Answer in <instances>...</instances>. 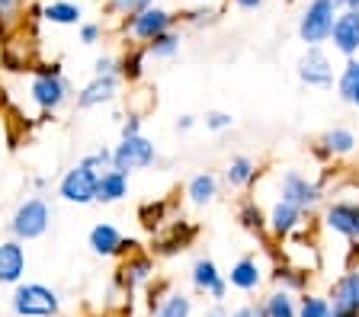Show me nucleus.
Returning <instances> with one entry per match:
<instances>
[{
  "instance_id": "23",
  "label": "nucleus",
  "mask_w": 359,
  "mask_h": 317,
  "mask_svg": "<svg viewBox=\"0 0 359 317\" xmlns=\"http://www.w3.org/2000/svg\"><path fill=\"white\" fill-rule=\"evenodd\" d=\"M334 87H337V97L344 99V103H350L359 113V58L344 61V68H340V74H337Z\"/></svg>"
},
{
  "instance_id": "10",
  "label": "nucleus",
  "mask_w": 359,
  "mask_h": 317,
  "mask_svg": "<svg viewBox=\"0 0 359 317\" xmlns=\"http://www.w3.org/2000/svg\"><path fill=\"white\" fill-rule=\"evenodd\" d=\"M279 199L299 205V209L308 215V211H314L324 202V183L308 180V176L299 174V170H285V174L279 176Z\"/></svg>"
},
{
  "instance_id": "48",
  "label": "nucleus",
  "mask_w": 359,
  "mask_h": 317,
  "mask_svg": "<svg viewBox=\"0 0 359 317\" xmlns=\"http://www.w3.org/2000/svg\"><path fill=\"white\" fill-rule=\"evenodd\" d=\"M330 3H337V7H344V0H330Z\"/></svg>"
},
{
  "instance_id": "31",
  "label": "nucleus",
  "mask_w": 359,
  "mask_h": 317,
  "mask_svg": "<svg viewBox=\"0 0 359 317\" xmlns=\"http://www.w3.org/2000/svg\"><path fill=\"white\" fill-rule=\"evenodd\" d=\"M151 317H193V298L187 292H167L164 302L151 311Z\"/></svg>"
},
{
  "instance_id": "25",
  "label": "nucleus",
  "mask_w": 359,
  "mask_h": 317,
  "mask_svg": "<svg viewBox=\"0 0 359 317\" xmlns=\"http://www.w3.org/2000/svg\"><path fill=\"white\" fill-rule=\"evenodd\" d=\"M187 199H189V205H196V209H202V205H212L218 199V176L209 174V170H205V174L189 176Z\"/></svg>"
},
{
  "instance_id": "44",
  "label": "nucleus",
  "mask_w": 359,
  "mask_h": 317,
  "mask_svg": "<svg viewBox=\"0 0 359 317\" xmlns=\"http://www.w3.org/2000/svg\"><path fill=\"white\" fill-rule=\"evenodd\" d=\"M202 317H228V311H224V302H212V308L202 311Z\"/></svg>"
},
{
  "instance_id": "20",
  "label": "nucleus",
  "mask_w": 359,
  "mask_h": 317,
  "mask_svg": "<svg viewBox=\"0 0 359 317\" xmlns=\"http://www.w3.org/2000/svg\"><path fill=\"white\" fill-rule=\"evenodd\" d=\"M42 23L48 26H81L83 7L74 0H45L42 3Z\"/></svg>"
},
{
  "instance_id": "29",
  "label": "nucleus",
  "mask_w": 359,
  "mask_h": 317,
  "mask_svg": "<svg viewBox=\"0 0 359 317\" xmlns=\"http://www.w3.org/2000/svg\"><path fill=\"white\" fill-rule=\"evenodd\" d=\"M180 45H183V36H180V29L173 26V29L161 32L157 38H151L148 45H144V52L154 61H173L180 55Z\"/></svg>"
},
{
  "instance_id": "4",
  "label": "nucleus",
  "mask_w": 359,
  "mask_h": 317,
  "mask_svg": "<svg viewBox=\"0 0 359 317\" xmlns=\"http://www.w3.org/2000/svg\"><path fill=\"white\" fill-rule=\"evenodd\" d=\"M10 311L13 317H58L61 295L45 282H16L10 295Z\"/></svg>"
},
{
  "instance_id": "36",
  "label": "nucleus",
  "mask_w": 359,
  "mask_h": 317,
  "mask_svg": "<svg viewBox=\"0 0 359 317\" xmlns=\"http://www.w3.org/2000/svg\"><path fill=\"white\" fill-rule=\"evenodd\" d=\"M180 20H183L187 26H193V29H209V26H215L218 20H222V10H215V7H196V10L180 13Z\"/></svg>"
},
{
  "instance_id": "46",
  "label": "nucleus",
  "mask_w": 359,
  "mask_h": 317,
  "mask_svg": "<svg viewBox=\"0 0 359 317\" xmlns=\"http://www.w3.org/2000/svg\"><path fill=\"white\" fill-rule=\"evenodd\" d=\"M32 189H36V192H45V189H48V180H45V176H36V180H32Z\"/></svg>"
},
{
  "instance_id": "5",
  "label": "nucleus",
  "mask_w": 359,
  "mask_h": 317,
  "mask_svg": "<svg viewBox=\"0 0 359 317\" xmlns=\"http://www.w3.org/2000/svg\"><path fill=\"white\" fill-rule=\"evenodd\" d=\"M180 23V13H173V10L167 7H157V3H151V7L138 10L135 16H126V20H119V29L122 36L132 42V45H148L151 38H157L161 32L173 29V26ZM126 42V45H128Z\"/></svg>"
},
{
  "instance_id": "40",
  "label": "nucleus",
  "mask_w": 359,
  "mask_h": 317,
  "mask_svg": "<svg viewBox=\"0 0 359 317\" xmlns=\"http://www.w3.org/2000/svg\"><path fill=\"white\" fill-rule=\"evenodd\" d=\"M93 74H100V77L116 74L119 77V55H100V58L93 61Z\"/></svg>"
},
{
  "instance_id": "26",
  "label": "nucleus",
  "mask_w": 359,
  "mask_h": 317,
  "mask_svg": "<svg viewBox=\"0 0 359 317\" xmlns=\"http://www.w3.org/2000/svg\"><path fill=\"white\" fill-rule=\"evenodd\" d=\"M144 64H148V52L144 45H128L126 52L119 55V80L122 83H138L144 77Z\"/></svg>"
},
{
  "instance_id": "19",
  "label": "nucleus",
  "mask_w": 359,
  "mask_h": 317,
  "mask_svg": "<svg viewBox=\"0 0 359 317\" xmlns=\"http://www.w3.org/2000/svg\"><path fill=\"white\" fill-rule=\"evenodd\" d=\"M128 196V174L109 167L97 180V205H116Z\"/></svg>"
},
{
  "instance_id": "13",
  "label": "nucleus",
  "mask_w": 359,
  "mask_h": 317,
  "mask_svg": "<svg viewBox=\"0 0 359 317\" xmlns=\"http://www.w3.org/2000/svg\"><path fill=\"white\" fill-rule=\"evenodd\" d=\"M324 227H327L330 234L344 237V241L356 244L359 241V202L353 199H337L324 209Z\"/></svg>"
},
{
  "instance_id": "12",
  "label": "nucleus",
  "mask_w": 359,
  "mask_h": 317,
  "mask_svg": "<svg viewBox=\"0 0 359 317\" xmlns=\"http://www.w3.org/2000/svg\"><path fill=\"white\" fill-rule=\"evenodd\" d=\"M330 317H359V266L340 272L327 292Z\"/></svg>"
},
{
  "instance_id": "9",
  "label": "nucleus",
  "mask_w": 359,
  "mask_h": 317,
  "mask_svg": "<svg viewBox=\"0 0 359 317\" xmlns=\"http://www.w3.org/2000/svg\"><path fill=\"white\" fill-rule=\"evenodd\" d=\"M295 77L311 90H330L337 83V71L330 55L324 52V45H305V55L295 61Z\"/></svg>"
},
{
  "instance_id": "14",
  "label": "nucleus",
  "mask_w": 359,
  "mask_h": 317,
  "mask_svg": "<svg viewBox=\"0 0 359 317\" xmlns=\"http://www.w3.org/2000/svg\"><path fill=\"white\" fill-rule=\"evenodd\" d=\"M119 90H122V80L116 74L109 77H100L93 74L87 83H83L81 90L74 93V106L77 109H100V106H112L116 99H119Z\"/></svg>"
},
{
  "instance_id": "16",
  "label": "nucleus",
  "mask_w": 359,
  "mask_h": 317,
  "mask_svg": "<svg viewBox=\"0 0 359 317\" xmlns=\"http://www.w3.org/2000/svg\"><path fill=\"white\" fill-rule=\"evenodd\" d=\"M330 45L337 55L344 58H359V13L356 10L340 7L334 20V29H330Z\"/></svg>"
},
{
  "instance_id": "17",
  "label": "nucleus",
  "mask_w": 359,
  "mask_h": 317,
  "mask_svg": "<svg viewBox=\"0 0 359 317\" xmlns=\"http://www.w3.org/2000/svg\"><path fill=\"white\" fill-rule=\"evenodd\" d=\"M26 269H29V257H26V244L7 237L0 241V286L13 288L16 282L26 279Z\"/></svg>"
},
{
  "instance_id": "8",
  "label": "nucleus",
  "mask_w": 359,
  "mask_h": 317,
  "mask_svg": "<svg viewBox=\"0 0 359 317\" xmlns=\"http://www.w3.org/2000/svg\"><path fill=\"white\" fill-rule=\"evenodd\" d=\"M157 276V263H154V253H144L142 247L132 250V253H126L119 263V269H116V286H119V292L126 295V298H132L135 292H142L148 282H154Z\"/></svg>"
},
{
  "instance_id": "34",
  "label": "nucleus",
  "mask_w": 359,
  "mask_h": 317,
  "mask_svg": "<svg viewBox=\"0 0 359 317\" xmlns=\"http://www.w3.org/2000/svg\"><path fill=\"white\" fill-rule=\"evenodd\" d=\"M189 241H193V234H180V225L170 227V234L167 237H157L154 241V257H170V253H180V250H187Z\"/></svg>"
},
{
  "instance_id": "27",
  "label": "nucleus",
  "mask_w": 359,
  "mask_h": 317,
  "mask_svg": "<svg viewBox=\"0 0 359 317\" xmlns=\"http://www.w3.org/2000/svg\"><path fill=\"white\" fill-rule=\"evenodd\" d=\"M257 180V164L254 157H247V154H238V157L228 160V167H224V183L231 189H247L254 186Z\"/></svg>"
},
{
  "instance_id": "30",
  "label": "nucleus",
  "mask_w": 359,
  "mask_h": 317,
  "mask_svg": "<svg viewBox=\"0 0 359 317\" xmlns=\"http://www.w3.org/2000/svg\"><path fill=\"white\" fill-rule=\"evenodd\" d=\"M238 221H241V227L244 231H250V234H266V211L257 205V199H250V196H244L238 202Z\"/></svg>"
},
{
  "instance_id": "6",
  "label": "nucleus",
  "mask_w": 359,
  "mask_h": 317,
  "mask_svg": "<svg viewBox=\"0 0 359 317\" xmlns=\"http://www.w3.org/2000/svg\"><path fill=\"white\" fill-rule=\"evenodd\" d=\"M337 10L340 7L330 3V0H308V7L299 16V26H295V32H299V38L305 45H327Z\"/></svg>"
},
{
  "instance_id": "24",
  "label": "nucleus",
  "mask_w": 359,
  "mask_h": 317,
  "mask_svg": "<svg viewBox=\"0 0 359 317\" xmlns=\"http://www.w3.org/2000/svg\"><path fill=\"white\" fill-rule=\"evenodd\" d=\"M222 279H224V272L218 269V263L209 257H199L193 263V269H189V286H193V292H199V295H209Z\"/></svg>"
},
{
  "instance_id": "42",
  "label": "nucleus",
  "mask_w": 359,
  "mask_h": 317,
  "mask_svg": "<svg viewBox=\"0 0 359 317\" xmlns=\"http://www.w3.org/2000/svg\"><path fill=\"white\" fill-rule=\"evenodd\" d=\"M228 317H266V314H263L260 302H247V304H241V308H234Z\"/></svg>"
},
{
  "instance_id": "43",
  "label": "nucleus",
  "mask_w": 359,
  "mask_h": 317,
  "mask_svg": "<svg viewBox=\"0 0 359 317\" xmlns=\"http://www.w3.org/2000/svg\"><path fill=\"white\" fill-rule=\"evenodd\" d=\"M196 129V115H189V113H183L177 119V132H193Z\"/></svg>"
},
{
  "instance_id": "1",
  "label": "nucleus",
  "mask_w": 359,
  "mask_h": 317,
  "mask_svg": "<svg viewBox=\"0 0 359 317\" xmlns=\"http://www.w3.org/2000/svg\"><path fill=\"white\" fill-rule=\"evenodd\" d=\"M109 167H112V148H97L93 154L77 160L74 167H67L55 192L67 205H97V180Z\"/></svg>"
},
{
  "instance_id": "35",
  "label": "nucleus",
  "mask_w": 359,
  "mask_h": 317,
  "mask_svg": "<svg viewBox=\"0 0 359 317\" xmlns=\"http://www.w3.org/2000/svg\"><path fill=\"white\" fill-rule=\"evenodd\" d=\"M138 221H142L144 231H161L167 221V202H144L142 209H138Z\"/></svg>"
},
{
  "instance_id": "41",
  "label": "nucleus",
  "mask_w": 359,
  "mask_h": 317,
  "mask_svg": "<svg viewBox=\"0 0 359 317\" xmlns=\"http://www.w3.org/2000/svg\"><path fill=\"white\" fill-rule=\"evenodd\" d=\"M142 115L138 113H128V115H122V125H119V135L126 138V135H138L142 132Z\"/></svg>"
},
{
  "instance_id": "3",
  "label": "nucleus",
  "mask_w": 359,
  "mask_h": 317,
  "mask_svg": "<svg viewBox=\"0 0 359 317\" xmlns=\"http://www.w3.org/2000/svg\"><path fill=\"white\" fill-rule=\"evenodd\" d=\"M52 218H55V211H52L48 196L36 192V196H26L22 202H16V209L10 211L7 231H10V237H16V241H22V244H29V241H39V237L48 234Z\"/></svg>"
},
{
  "instance_id": "45",
  "label": "nucleus",
  "mask_w": 359,
  "mask_h": 317,
  "mask_svg": "<svg viewBox=\"0 0 359 317\" xmlns=\"http://www.w3.org/2000/svg\"><path fill=\"white\" fill-rule=\"evenodd\" d=\"M231 3L241 10H260L263 7V0H231Z\"/></svg>"
},
{
  "instance_id": "22",
  "label": "nucleus",
  "mask_w": 359,
  "mask_h": 317,
  "mask_svg": "<svg viewBox=\"0 0 359 317\" xmlns=\"http://www.w3.org/2000/svg\"><path fill=\"white\" fill-rule=\"evenodd\" d=\"M260 304H263V314L266 317H299V298H295V292H289V288L273 286V292L263 295Z\"/></svg>"
},
{
  "instance_id": "47",
  "label": "nucleus",
  "mask_w": 359,
  "mask_h": 317,
  "mask_svg": "<svg viewBox=\"0 0 359 317\" xmlns=\"http://www.w3.org/2000/svg\"><path fill=\"white\" fill-rule=\"evenodd\" d=\"M344 7L346 10H356V13H359V0H344Z\"/></svg>"
},
{
  "instance_id": "21",
  "label": "nucleus",
  "mask_w": 359,
  "mask_h": 317,
  "mask_svg": "<svg viewBox=\"0 0 359 317\" xmlns=\"http://www.w3.org/2000/svg\"><path fill=\"white\" fill-rule=\"evenodd\" d=\"M269 282L279 288H289V292L302 295L308 292V286H311V272L308 269H299V266H292V263H276L273 269H269Z\"/></svg>"
},
{
  "instance_id": "39",
  "label": "nucleus",
  "mask_w": 359,
  "mask_h": 317,
  "mask_svg": "<svg viewBox=\"0 0 359 317\" xmlns=\"http://www.w3.org/2000/svg\"><path fill=\"white\" fill-rule=\"evenodd\" d=\"M77 38H81V45H100V42H103V26L100 23H81L77 26Z\"/></svg>"
},
{
  "instance_id": "2",
  "label": "nucleus",
  "mask_w": 359,
  "mask_h": 317,
  "mask_svg": "<svg viewBox=\"0 0 359 317\" xmlns=\"http://www.w3.org/2000/svg\"><path fill=\"white\" fill-rule=\"evenodd\" d=\"M74 99V90L67 83L61 64H36L29 77V103L36 106L42 115H52L65 109Z\"/></svg>"
},
{
  "instance_id": "33",
  "label": "nucleus",
  "mask_w": 359,
  "mask_h": 317,
  "mask_svg": "<svg viewBox=\"0 0 359 317\" xmlns=\"http://www.w3.org/2000/svg\"><path fill=\"white\" fill-rule=\"evenodd\" d=\"M299 317H330L327 295L302 292V295H299Z\"/></svg>"
},
{
  "instance_id": "38",
  "label": "nucleus",
  "mask_w": 359,
  "mask_h": 317,
  "mask_svg": "<svg viewBox=\"0 0 359 317\" xmlns=\"http://www.w3.org/2000/svg\"><path fill=\"white\" fill-rule=\"evenodd\" d=\"M231 125H234L231 113H222V109H209V113H205V129L209 132H228Z\"/></svg>"
},
{
  "instance_id": "32",
  "label": "nucleus",
  "mask_w": 359,
  "mask_h": 317,
  "mask_svg": "<svg viewBox=\"0 0 359 317\" xmlns=\"http://www.w3.org/2000/svg\"><path fill=\"white\" fill-rule=\"evenodd\" d=\"M29 10V0H0V36H10L22 23Z\"/></svg>"
},
{
  "instance_id": "7",
  "label": "nucleus",
  "mask_w": 359,
  "mask_h": 317,
  "mask_svg": "<svg viewBox=\"0 0 359 317\" xmlns=\"http://www.w3.org/2000/svg\"><path fill=\"white\" fill-rule=\"evenodd\" d=\"M157 164V148L148 135H126L112 148V167L132 176L135 170H151Z\"/></svg>"
},
{
  "instance_id": "28",
  "label": "nucleus",
  "mask_w": 359,
  "mask_h": 317,
  "mask_svg": "<svg viewBox=\"0 0 359 317\" xmlns=\"http://www.w3.org/2000/svg\"><path fill=\"white\" fill-rule=\"evenodd\" d=\"M324 148V151L330 154V157H350L353 151H356V135H353L350 129H344V125H337V129L324 132L321 141H318Z\"/></svg>"
},
{
  "instance_id": "37",
  "label": "nucleus",
  "mask_w": 359,
  "mask_h": 317,
  "mask_svg": "<svg viewBox=\"0 0 359 317\" xmlns=\"http://www.w3.org/2000/svg\"><path fill=\"white\" fill-rule=\"evenodd\" d=\"M154 0H106V10H109L112 16H119V20H126V16H135L138 10L151 7Z\"/></svg>"
},
{
  "instance_id": "11",
  "label": "nucleus",
  "mask_w": 359,
  "mask_h": 317,
  "mask_svg": "<svg viewBox=\"0 0 359 317\" xmlns=\"http://www.w3.org/2000/svg\"><path fill=\"white\" fill-rule=\"evenodd\" d=\"M87 247L93 257H103V260H122L126 253L138 250V241L126 237L119 227L112 225V221H97V225L90 227L87 234Z\"/></svg>"
},
{
  "instance_id": "18",
  "label": "nucleus",
  "mask_w": 359,
  "mask_h": 317,
  "mask_svg": "<svg viewBox=\"0 0 359 317\" xmlns=\"http://www.w3.org/2000/svg\"><path fill=\"white\" fill-rule=\"evenodd\" d=\"M224 279H228L231 288H238V292L254 295L266 282V269H263V263L257 257H241L231 263V272H224Z\"/></svg>"
},
{
  "instance_id": "15",
  "label": "nucleus",
  "mask_w": 359,
  "mask_h": 317,
  "mask_svg": "<svg viewBox=\"0 0 359 317\" xmlns=\"http://www.w3.org/2000/svg\"><path fill=\"white\" fill-rule=\"evenodd\" d=\"M305 218L308 215L299 209V205L285 202V199H276L266 211V231L276 237V241H285V237L299 234L302 227H305Z\"/></svg>"
}]
</instances>
